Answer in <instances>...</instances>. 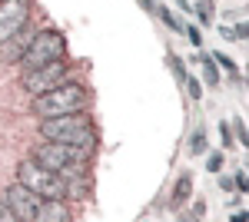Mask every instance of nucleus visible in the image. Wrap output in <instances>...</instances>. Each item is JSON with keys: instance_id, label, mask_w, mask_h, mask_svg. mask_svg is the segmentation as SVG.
Here are the masks:
<instances>
[{"instance_id": "obj_10", "label": "nucleus", "mask_w": 249, "mask_h": 222, "mask_svg": "<svg viewBox=\"0 0 249 222\" xmlns=\"http://www.w3.org/2000/svg\"><path fill=\"white\" fill-rule=\"evenodd\" d=\"M73 212L63 205V199H43L40 203V219L37 222H70Z\"/></svg>"}, {"instance_id": "obj_13", "label": "nucleus", "mask_w": 249, "mask_h": 222, "mask_svg": "<svg viewBox=\"0 0 249 222\" xmlns=\"http://www.w3.org/2000/svg\"><path fill=\"white\" fill-rule=\"evenodd\" d=\"M156 14H160V20H163V23H166L170 30H176V34H183V27H186V23H183L179 17H173V10H166V7H156Z\"/></svg>"}, {"instance_id": "obj_3", "label": "nucleus", "mask_w": 249, "mask_h": 222, "mask_svg": "<svg viewBox=\"0 0 249 222\" xmlns=\"http://www.w3.org/2000/svg\"><path fill=\"white\" fill-rule=\"evenodd\" d=\"M87 103H90L87 86L77 83V80H67V83H60V86H53V90L37 93L34 103H30V113H34L37 120H50V116H63V113L87 110Z\"/></svg>"}, {"instance_id": "obj_20", "label": "nucleus", "mask_w": 249, "mask_h": 222, "mask_svg": "<svg viewBox=\"0 0 249 222\" xmlns=\"http://www.w3.org/2000/svg\"><path fill=\"white\" fill-rule=\"evenodd\" d=\"M186 34H190V40L196 43V47H203V34H199V27H183Z\"/></svg>"}, {"instance_id": "obj_8", "label": "nucleus", "mask_w": 249, "mask_h": 222, "mask_svg": "<svg viewBox=\"0 0 249 222\" xmlns=\"http://www.w3.org/2000/svg\"><path fill=\"white\" fill-rule=\"evenodd\" d=\"M30 23V0H0V43Z\"/></svg>"}, {"instance_id": "obj_16", "label": "nucleus", "mask_w": 249, "mask_h": 222, "mask_svg": "<svg viewBox=\"0 0 249 222\" xmlns=\"http://www.w3.org/2000/svg\"><path fill=\"white\" fill-rule=\"evenodd\" d=\"M213 63H216V67H223V70H230V76H239V67H236L226 53H213Z\"/></svg>"}, {"instance_id": "obj_7", "label": "nucleus", "mask_w": 249, "mask_h": 222, "mask_svg": "<svg viewBox=\"0 0 249 222\" xmlns=\"http://www.w3.org/2000/svg\"><path fill=\"white\" fill-rule=\"evenodd\" d=\"M40 203H43V196H37L34 189H27V186L20 183H10L7 186V212H10V219L17 222H37L40 219Z\"/></svg>"}, {"instance_id": "obj_1", "label": "nucleus", "mask_w": 249, "mask_h": 222, "mask_svg": "<svg viewBox=\"0 0 249 222\" xmlns=\"http://www.w3.org/2000/svg\"><path fill=\"white\" fill-rule=\"evenodd\" d=\"M34 159H37L40 166H47L50 172H57L60 179L67 183V196L70 199L87 196V186H90V159H93L90 149L47 139L43 146L34 149Z\"/></svg>"}, {"instance_id": "obj_14", "label": "nucleus", "mask_w": 249, "mask_h": 222, "mask_svg": "<svg viewBox=\"0 0 249 222\" xmlns=\"http://www.w3.org/2000/svg\"><path fill=\"white\" fill-rule=\"evenodd\" d=\"M190 153H193V156H203V153H206V133H203V126H199V130H193Z\"/></svg>"}, {"instance_id": "obj_19", "label": "nucleus", "mask_w": 249, "mask_h": 222, "mask_svg": "<svg viewBox=\"0 0 249 222\" xmlns=\"http://www.w3.org/2000/svg\"><path fill=\"white\" fill-rule=\"evenodd\" d=\"M206 169H210V172H219V169H223V156H219V153H213L210 159H206Z\"/></svg>"}, {"instance_id": "obj_15", "label": "nucleus", "mask_w": 249, "mask_h": 222, "mask_svg": "<svg viewBox=\"0 0 249 222\" xmlns=\"http://www.w3.org/2000/svg\"><path fill=\"white\" fill-rule=\"evenodd\" d=\"M196 14H199V20H203V23H213V17H216L213 0H199V3H196Z\"/></svg>"}, {"instance_id": "obj_18", "label": "nucleus", "mask_w": 249, "mask_h": 222, "mask_svg": "<svg viewBox=\"0 0 249 222\" xmlns=\"http://www.w3.org/2000/svg\"><path fill=\"white\" fill-rule=\"evenodd\" d=\"M186 93H190L193 100H199V96H203V83L193 80V76H186Z\"/></svg>"}, {"instance_id": "obj_4", "label": "nucleus", "mask_w": 249, "mask_h": 222, "mask_svg": "<svg viewBox=\"0 0 249 222\" xmlns=\"http://www.w3.org/2000/svg\"><path fill=\"white\" fill-rule=\"evenodd\" d=\"M63 56H67V37L60 30H40V34L30 37L27 53L20 56V67L23 70H34V67H43V63L63 60Z\"/></svg>"}, {"instance_id": "obj_9", "label": "nucleus", "mask_w": 249, "mask_h": 222, "mask_svg": "<svg viewBox=\"0 0 249 222\" xmlns=\"http://www.w3.org/2000/svg\"><path fill=\"white\" fill-rule=\"evenodd\" d=\"M30 37H34V34L23 27V30L14 34L7 43H0V60H3V63H20V56L27 53V47H30Z\"/></svg>"}, {"instance_id": "obj_11", "label": "nucleus", "mask_w": 249, "mask_h": 222, "mask_svg": "<svg viewBox=\"0 0 249 222\" xmlns=\"http://www.w3.org/2000/svg\"><path fill=\"white\" fill-rule=\"evenodd\" d=\"M190 192H193V176L183 172V176L176 179V186H173V205H183L190 199Z\"/></svg>"}, {"instance_id": "obj_2", "label": "nucleus", "mask_w": 249, "mask_h": 222, "mask_svg": "<svg viewBox=\"0 0 249 222\" xmlns=\"http://www.w3.org/2000/svg\"><path fill=\"white\" fill-rule=\"evenodd\" d=\"M40 136L43 139H53V143H70V146H83L93 153L96 149V130L93 120L87 113H63V116H50V120H40Z\"/></svg>"}, {"instance_id": "obj_5", "label": "nucleus", "mask_w": 249, "mask_h": 222, "mask_svg": "<svg viewBox=\"0 0 249 222\" xmlns=\"http://www.w3.org/2000/svg\"><path fill=\"white\" fill-rule=\"evenodd\" d=\"M17 179L27 189H34L37 196H43V199H67V183L57 172H50L47 166H40L37 159H23L17 166Z\"/></svg>"}, {"instance_id": "obj_24", "label": "nucleus", "mask_w": 249, "mask_h": 222, "mask_svg": "<svg viewBox=\"0 0 249 222\" xmlns=\"http://www.w3.org/2000/svg\"><path fill=\"white\" fill-rule=\"evenodd\" d=\"M219 189H226V192H232V189H236V183H232L230 176H219Z\"/></svg>"}, {"instance_id": "obj_12", "label": "nucleus", "mask_w": 249, "mask_h": 222, "mask_svg": "<svg viewBox=\"0 0 249 222\" xmlns=\"http://www.w3.org/2000/svg\"><path fill=\"white\" fill-rule=\"evenodd\" d=\"M199 67H203V76H206V86H219V70H216V63H213V56L199 53Z\"/></svg>"}, {"instance_id": "obj_6", "label": "nucleus", "mask_w": 249, "mask_h": 222, "mask_svg": "<svg viewBox=\"0 0 249 222\" xmlns=\"http://www.w3.org/2000/svg\"><path fill=\"white\" fill-rule=\"evenodd\" d=\"M67 80H70V63H67V56H63V60H53V63H43V67H34V70H23L20 86L30 93V96H37V93L53 90V86L67 83Z\"/></svg>"}, {"instance_id": "obj_17", "label": "nucleus", "mask_w": 249, "mask_h": 222, "mask_svg": "<svg viewBox=\"0 0 249 222\" xmlns=\"http://www.w3.org/2000/svg\"><path fill=\"white\" fill-rule=\"evenodd\" d=\"M170 67H173V76H176V83H186V63L179 60V56H170Z\"/></svg>"}, {"instance_id": "obj_21", "label": "nucleus", "mask_w": 249, "mask_h": 222, "mask_svg": "<svg viewBox=\"0 0 249 222\" xmlns=\"http://www.w3.org/2000/svg\"><path fill=\"white\" fill-rule=\"evenodd\" d=\"M232 183H236V189H239V192H246V189H249V179H246V172H236V179H232Z\"/></svg>"}, {"instance_id": "obj_26", "label": "nucleus", "mask_w": 249, "mask_h": 222, "mask_svg": "<svg viewBox=\"0 0 249 222\" xmlns=\"http://www.w3.org/2000/svg\"><path fill=\"white\" fill-rule=\"evenodd\" d=\"M3 219H10V212H7V205H0V222Z\"/></svg>"}, {"instance_id": "obj_25", "label": "nucleus", "mask_w": 249, "mask_h": 222, "mask_svg": "<svg viewBox=\"0 0 249 222\" xmlns=\"http://www.w3.org/2000/svg\"><path fill=\"white\" fill-rule=\"evenodd\" d=\"M140 7H143V10H150V14H156V3H153V0H140Z\"/></svg>"}, {"instance_id": "obj_23", "label": "nucleus", "mask_w": 249, "mask_h": 222, "mask_svg": "<svg viewBox=\"0 0 249 222\" xmlns=\"http://www.w3.org/2000/svg\"><path fill=\"white\" fill-rule=\"evenodd\" d=\"M203 216H206V203H196L193 212H190V219H203Z\"/></svg>"}, {"instance_id": "obj_22", "label": "nucleus", "mask_w": 249, "mask_h": 222, "mask_svg": "<svg viewBox=\"0 0 249 222\" xmlns=\"http://www.w3.org/2000/svg\"><path fill=\"white\" fill-rule=\"evenodd\" d=\"M219 136H223V143H226V146L232 143V130H230V123H219Z\"/></svg>"}]
</instances>
